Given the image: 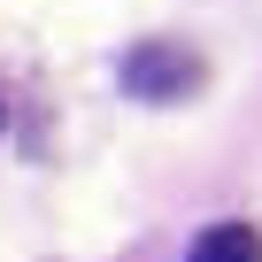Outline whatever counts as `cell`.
Masks as SVG:
<instances>
[{"label": "cell", "mask_w": 262, "mask_h": 262, "mask_svg": "<svg viewBox=\"0 0 262 262\" xmlns=\"http://www.w3.org/2000/svg\"><path fill=\"white\" fill-rule=\"evenodd\" d=\"M123 85L139 93V100H178V93H201V62L185 47H131L123 54Z\"/></svg>", "instance_id": "6da1fadb"}, {"label": "cell", "mask_w": 262, "mask_h": 262, "mask_svg": "<svg viewBox=\"0 0 262 262\" xmlns=\"http://www.w3.org/2000/svg\"><path fill=\"white\" fill-rule=\"evenodd\" d=\"M185 262H262V231H254V224H216V231L193 239Z\"/></svg>", "instance_id": "7a4b0ae2"}]
</instances>
